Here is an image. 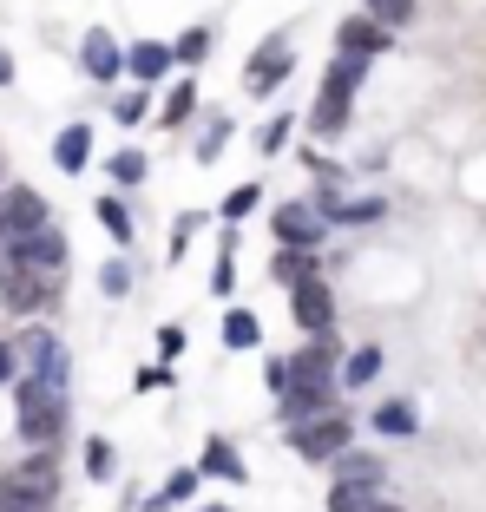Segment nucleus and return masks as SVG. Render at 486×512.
<instances>
[{
    "mask_svg": "<svg viewBox=\"0 0 486 512\" xmlns=\"http://www.w3.org/2000/svg\"><path fill=\"white\" fill-rule=\"evenodd\" d=\"M14 427L27 447H60L66 434V381H40L27 375L14 388Z\"/></svg>",
    "mask_w": 486,
    "mask_h": 512,
    "instance_id": "obj_1",
    "label": "nucleus"
},
{
    "mask_svg": "<svg viewBox=\"0 0 486 512\" xmlns=\"http://www.w3.org/2000/svg\"><path fill=\"white\" fill-rule=\"evenodd\" d=\"M0 512H60V460L46 447L0 473Z\"/></svg>",
    "mask_w": 486,
    "mask_h": 512,
    "instance_id": "obj_2",
    "label": "nucleus"
},
{
    "mask_svg": "<svg viewBox=\"0 0 486 512\" xmlns=\"http://www.w3.org/2000/svg\"><path fill=\"white\" fill-rule=\"evenodd\" d=\"M66 270H46V263H20V256H0V302L14 316H33V309H53L60 302Z\"/></svg>",
    "mask_w": 486,
    "mask_h": 512,
    "instance_id": "obj_3",
    "label": "nucleus"
},
{
    "mask_svg": "<svg viewBox=\"0 0 486 512\" xmlns=\"http://www.w3.org/2000/svg\"><path fill=\"white\" fill-rule=\"evenodd\" d=\"M349 414L342 407H329V414H309V421H296L289 427V447L303 453L309 467H322V460H335V453H349Z\"/></svg>",
    "mask_w": 486,
    "mask_h": 512,
    "instance_id": "obj_4",
    "label": "nucleus"
},
{
    "mask_svg": "<svg viewBox=\"0 0 486 512\" xmlns=\"http://www.w3.org/2000/svg\"><path fill=\"white\" fill-rule=\"evenodd\" d=\"M270 230H276L283 250H322V237H329V211H322V204H276Z\"/></svg>",
    "mask_w": 486,
    "mask_h": 512,
    "instance_id": "obj_5",
    "label": "nucleus"
},
{
    "mask_svg": "<svg viewBox=\"0 0 486 512\" xmlns=\"http://www.w3.org/2000/svg\"><path fill=\"white\" fill-rule=\"evenodd\" d=\"M289 66H296V46H289V33H270V40L250 53V66H243V92H276L289 79Z\"/></svg>",
    "mask_w": 486,
    "mask_h": 512,
    "instance_id": "obj_6",
    "label": "nucleus"
},
{
    "mask_svg": "<svg viewBox=\"0 0 486 512\" xmlns=\"http://www.w3.org/2000/svg\"><path fill=\"white\" fill-rule=\"evenodd\" d=\"M46 224V197L33 184H0V243L27 237V230Z\"/></svg>",
    "mask_w": 486,
    "mask_h": 512,
    "instance_id": "obj_7",
    "label": "nucleus"
},
{
    "mask_svg": "<svg viewBox=\"0 0 486 512\" xmlns=\"http://www.w3.org/2000/svg\"><path fill=\"white\" fill-rule=\"evenodd\" d=\"M289 316H296V329H303V335L329 329V322H335V296H329V283H322V276H303V283H289Z\"/></svg>",
    "mask_w": 486,
    "mask_h": 512,
    "instance_id": "obj_8",
    "label": "nucleus"
},
{
    "mask_svg": "<svg viewBox=\"0 0 486 512\" xmlns=\"http://www.w3.org/2000/svg\"><path fill=\"white\" fill-rule=\"evenodd\" d=\"M14 348H20V368H27V375L66 381V348H60V335H53V329H27Z\"/></svg>",
    "mask_w": 486,
    "mask_h": 512,
    "instance_id": "obj_9",
    "label": "nucleus"
},
{
    "mask_svg": "<svg viewBox=\"0 0 486 512\" xmlns=\"http://www.w3.org/2000/svg\"><path fill=\"white\" fill-rule=\"evenodd\" d=\"M335 40H342V53H362V60H375V53H388V46H395V27H381L375 14H349L342 20V27H335Z\"/></svg>",
    "mask_w": 486,
    "mask_h": 512,
    "instance_id": "obj_10",
    "label": "nucleus"
},
{
    "mask_svg": "<svg viewBox=\"0 0 486 512\" xmlns=\"http://www.w3.org/2000/svg\"><path fill=\"white\" fill-rule=\"evenodd\" d=\"M79 66H86V73L99 79V86H112V79L125 73V53H119V40H112L106 27H92L86 40H79Z\"/></svg>",
    "mask_w": 486,
    "mask_h": 512,
    "instance_id": "obj_11",
    "label": "nucleus"
},
{
    "mask_svg": "<svg viewBox=\"0 0 486 512\" xmlns=\"http://www.w3.org/2000/svg\"><path fill=\"white\" fill-rule=\"evenodd\" d=\"M7 256H20V263H46V270H66V230L40 224V230H27V237L7 243Z\"/></svg>",
    "mask_w": 486,
    "mask_h": 512,
    "instance_id": "obj_12",
    "label": "nucleus"
},
{
    "mask_svg": "<svg viewBox=\"0 0 486 512\" xmlns=\"http://www.w3.org/2000/svg\"><path fill=\"white\" fill-rule=\"evenodd\" d=\"M171 66H178V46H165V40H138L132 53H125V73H132L138 86H158Z\"/></svg>",
    "mask_w": 486,
    "mask_h": 512,
    "instance_id": "obj_13",
    "label": "nucleus"
},
{
    "mask_svg": "<svg viewBox=\"0 0 486 512\" xmlns=\"http://www.w3.org/2000/svg\"><path fill=\"white\" fill-rule=\"evenodd\" d=\"M198 473H211V480H230V486H243L250 480V467H243L237 460V447H230V440H204V453H198Z\"/></svg>",
    "mask_w": 486,
    "mask_h": 512,
    "instance_id": "obj_14",
    "label": "nucleus"
},
{
    "mask_svg": "<svg viewBox=\"0 0 486 512\" xmlns=\"http://www.w3.org/2000/svg\"><path fill=\"white\" fill-rule=\"evenodd\" d=\"M362 79H368V60H362V53H335L322 92H335V99H355V92H362Z\"/></svg>",
    "mask_w": 486,
    "mask_h": 512,
    "instance_id": "obj_15",
    "label": "nucleus"
},
{
    "mask_svg": "<svg viewBox=\"0 0 486 512\" xmlns=\"http://www.w3.org/2000/svg\"><path fill=\"white\" fill-rule=\"evenodd\" d=\"M86 158H92V125H66V132L53 138V165L60 171H86Z\"/></svg>",
    "mask_w": 486,
    "mask_h": 512,
    "instance_id": "obj_16",
    "label": "nucleus"
},
{
    "mask_svg": "<svg viewBox=\"0 0 486 512\" xmlns=\"http://www.w3.org/2000/svg\"><path fill=\"white\" fill-rule=\"evenodd\" d=\"M381 499V480H335L329 486V512H368Z\"/></svg>",
    "mask_w": 486,
    "mask_h": 512,
    "instance_id": "obj_17",
    "label": "nucleus"
},
{
    "mask_svg": "<svg viewBox=\"0 0 486 512\" xmlns=\"http://www.w3.org/2000/svg\"><path fill=\"white\" fill-rule=\"evenodd\" d=\"M414 427H421V421H414V407H408V401H381V407H375V434H395V440H408Z\"/></svg>",
    "mask_w": 486,
    "mask_h": 512,
    "instance_id": "obj_18",
    "label": "nucleus"
},
{
    "mask_svg": "<svg viewBox=\"0 0 486 512\" xmlns=\"http://www.w3.org/2000/svg\"><path fill=\"white\" fill-rule=\"evenodd\" d=\"M191 493H198V473H171V480H165V493H152L145 506H132V512H165V506H184Z\"/></svg>",
    "mask_w": 486,
    "mask_h": 512,
    "instance_id": "obj_19",
    "label": "nucleus"
},
{
    "mask_svg": "<svg viewBox=\"0 0 486 512\" xmlns=\"http://www.w3.org/2000/svg\"><path fill=\"white\" fill-rule=\"evenodd\" d=\"M349 106H355V99L316 92V112H309V125H316V132H342V125H349Z\"/></svg>",
    "mask_w": 486,
    "mask_h": 512,
    "instance_id": "obj_20",
    "label": "nucleus"
},
{
    "mask_svg": "<svg viewBox=\"0 0 486 512\" xmlns=\"http://www.w3.org/2000/svg\"><path fill=\"white\" fill-rule=\"evenodd\" d=\"M381 375V348H355L349 362H342V388H368Z\"/></svg>",
    "mask_w": 486,
    "mask_h": 512,
    "instance_id": "obj_21",
    "label": "nucleus"
},
{
    "mask_svg": "<svg viewBox=\"0 0 486 512\" xmlns=\"http://www.w3.org/2000/svg\"><path fill=\"white\" fill-rule=\"evenodd\" d=\"M257 342H263L257 316H250V309H230L224 316V348H257Z\"/></svg>",
    "mask_w": 486,
    "mask_h": 512,
    "instance_id": "obj_22",
    "label": "nucleus"
},
{
    "mask_svg": "<svg viewBox=\"0 0 486 512\" xmlns=\"http://www.w3.org/2000/svg\"><path fill=\"white\" fill-rule=\"evenodd\" d=\"M92 211H99V224L112 230V243H132V211H125L119 197H99V204H92Z\"/></svg>",
    "mask_w": 486,
    "mask_h": 512,
    "instance_id": "obj_23",
    "label": "nucleus"
},
{
    "mask_svg": "<svg viewBox=\"0 0 486 512\" xmlns=\"http://www.w3.org/2000/svg\"><path fill=\"white\" fill-rule=\"evenodd\" d=\"M335 480H381L375 453H335Z\"/></svg>",
    "mask_w": 486,
    "mask_h": 512,
    "instance_id": "obj_24",
    "label": "nucleus"
},
{
    "mask_svg": "<svg viewBox=\"0 0 486 512\" xmlns=\"http://www.w3.org/2000/svg\"><path fill=\"white\" fill-rule=\"evenodd\" d=\"M171 46H178V66H198L204 53H211V27H184Z\"/></svg>",
    "mask_w": 486,
    "mask_h": 512,
    "instance_id": "obj_25",
    "label": "nucleus"
},
{
    "mask_svg": "<svg viewBox=\"0 0 486 512\" xmlns=\"http://www.w3.org/2000/svg\"><path fill=\"white\" fill-rule=\"evenodd\" d=\"M381 27H414V0H362Z\"/></svg>",
    "mask_w": 486,
    "mask_h": 512,
    "instance_id": "obj_26",
    "label": "nucleus"
},
{
    "mask_svg": "<svg viewBox=\"0 0 486 512\" xmlns=\"http://www.w3.org/2000/svg\"><path fill=\"white\" fill-rule=\"evenodd\" d=\"M276 276H283V283H303V276H316V250H283V256H276Z\"/></svg>",
    "mask_w": 486,
    "mask_h": 512,
    "instance_id": "obj_27",
    "label": "nucleus"
},
{
    "mask_svg": "<svg viewBox=\"0 0 486 512\" xmlns=\"http://www.w3.org/2000/svg\"><path fill=\"white\" fill-rule=\"evenodd\" d=\"M257 204H263V184H237V191L224 197V217H230V224H243V217L257 211Z\"/></svg>",
    "mask_w": 486,
    "mask_h": 512,
    "instance_id": "obj_28",
    "label": "nucleus"
},
{
    "mask_svg": "<svg viewBox=\"0 0 486 512\" xmlns=\"http://www.w3.org/2000/svg\"><path fill=\"white\" fill-rule=\"evenodd\" d=\"M191 106H198V86L184 79V86H171V99H165V125H184L191 119Z\"/></svg>",
    "mask_w": 486,
    "mask_h": 512,
    "instance_id": "obj_29",
    "label": "nucleus"
},
{
    "mask_svg": "<svg viewBox=\"0 0 486 512\" xmlns=\"http://www.w3.org/2000/svg\"><path fill=\"white\" fill-rule=\"evenodd\" d=\"M283 138H289V112H276V119H263L257 151H263V158H276V151H283Z\"/></svg>",
    "mask_w": 486,
    "mask_h": 512,
    "instance_id": "obj_30",
    "label": "nucleus"
},
{
    "mask_svg": "<svg viewBox=\"0 0 486 512\" xmlns=\"http://www.w3.org/2000/svg\"><path fill=\"white\" fill-rule=\"evenodd\" d=\"M145 171H152V165H145V151H119V158H112V178H119V184H145Z\"/></svg>",
    "mask_w": 486,
    "mask_h": 512,
    "instance_id": "obj_31",
    "label": "nucleus"
},
{
    "mask_svg": "<svg viewBox=\"0 0 486 512\" xmlns=\"http://www.w3.org/2000/svg\"><path fill=\"white\" fill-rule=\"evenodd\" d=\"M86 473L92 480H112V440H99V434L86 440Z\"/></svg>",
    "mask_w": 486,
    "mask_h": 512,
    "instance_id": "obj_32",
    "label": "nucleus"
},
{
    "mask_svg": "<svg viewBox=\"0 0 486 512\" xmlns=\"http://www.w3.org/2000/svg\"><path fill=\"white\" fill-rule=\"evenodd\" d=\"M99 289H106V296H125V289H132V263H125V256H112L106 270H99Z\"/></svg>",
    "mask_w": 486,
    "mask_h": 512,
    "instance_id": "obj_33",
    "label": "nucleus"
},
{
    "mask_svg": "<svg viewBox=\"0 0 486 512\" xmlns=\"http://www.w3.org/2000/svg\"><path fill=\"white\" fill-rule=\"evenodd\" d=\"M263 388H270L276 401L289 394V362H283V355H270V362H263Z\"/></svg>",
    "mask_w": 486,
    "mask_h": 512,
    "instance_id": "obj_34",
    "label": "nucleus"
},
{
    "mask_svg": "<svg viewBox=\"0 0 486 512\" xmlns=\"http://www.w3.org/2000/svg\"><path fill=\"white\" fill-rule=\"evenodd\" d=\"M145 99H152V92H145V86H132V92H125V99H119V125L145 119Z\"/></svg>",
    "mask_w": 486,
    "mask_h": 512,
    "instance_id": "obj_35",
    "label": "nucleus"
},
{
    "mask_svg": "<svg viewBox=\"0 0 486 512\" xmlns=\"http://www.w3.org/2000/svg\"><path fill=\"white\" fill-rule=\"evenodd\" d=\"M224 138H230V119H224V112H217V125H211V138H204V145H198V158H204V165H211L217 151H224Z\"/></svg>",
    "mask_w": 486,
    "mask_h": 512,
    "instance_id": "obj_36",
    "label": "nucleus"
},
{
    "mask_svg": "<svg viewBox=\"0 0 486 512\" xmlns=\"http://www.w3.org/2000/svg\"><path fill=\"white\" fill-rule=\"evenodd\" d=\"M230 283H237V263H230V243H224V256H217V270H211V289L230 296Z\"/></svg>",
    "mask_w": 486,
    "mask_h": 512,
    "instance_id": "obj_37",
    "label": "nucleus"
},
{
    "mask_svg": "<svg viewBox=\"0 0 486 512\" xmlns=\"http://www.w3.org/2000/svg\"><path fill=\"white\" fill-rule=\"evenodd\" d=\"M158 355H165V368L184 355V329H178V322H171V329H158Z\"/></svg>",
    "mask_w": 486,
    "mask_h": 512,
    "instance_id": "obj_38",
    "label": "nucleus"
},
{
    "mask_svg": "<svg viewBox=\"0 0 486 512\" xmlns=\"http://www.w3.org/2000/svg\"><path fill=\"white\" fill-rule=\"evenodd\" d=\"M14 368H20V348H14V342H0V381H14Z\"/></svg>",
    "mask_w": 486,
    "mask_h": 512,
    "instance_id": "obj_39",
    "label": "nucleus"
},
{
    "mask_svg": "<svg viewBox=\"0 0 486 512\" xmlns=\"http://www.w3.org/2000/svg\"><path fill=\"white\" fill-rule=\"evenodd\" d=\"M0 86H14V60L7 53H0Z\"/></svg>",
    "mask_w": 486,
    "mask_h": 512,
    "instance_id": "obj_40",
    "label": "nucleus"
},
{
    "mask_svg": "<svg viewBox=\"0 0 486 512\" xmlns=\"http://www.w3.org/2000/svg\"><path fill=\"white\" fill-rule=\"evenodd\" d=\"M368 512H401V506H388V499H375V506H368Z\"/></svg>",
    "mask_w": 486,
    "mask_h": 512,
    "instance_id": "obj_41",
    "label": "nucleus"
},
{
    "mask_svg": "<svg viewBox=\"0 0 486 512\" xmlns=\"http://www.w3.org/2000/svg\"><path fill=\"white\" fill-rule=\"evenodd\" d=\"M198 512H230V506H198Z\"/></svg>",
    "mask_w": 486,
    "mask_h": 512,
    "instance_id": "obj_42",
    "label": "nucleus"
}]
</instances>
